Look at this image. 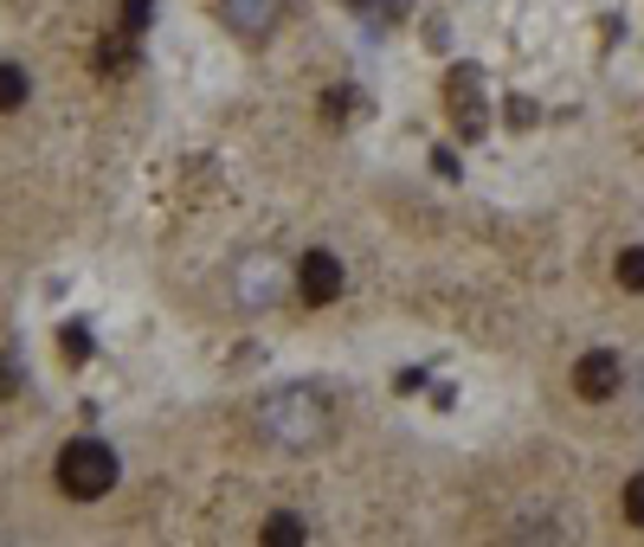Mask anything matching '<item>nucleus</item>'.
<instances>
[{
	"label": "nucleus",
	"instance_id": "obj_2",
	"mask_svg": "<svg viewBox=\"0 0 644 547\" xmlns=\"http://www.w3.org/2000/svg\"><path fill=\"white\" fill-rule=\"evenodd\" d=\"M59 489H65L72 502H104V496L117 489V451H110L104 438H72V445L59 451Z\"/></svg>",
	"mask_w": 644,
	"mask_h": 547
},
{
	"label": "nucleus",
	"instance_id": "obj_1",
	"mask_svg": "<svg viewBox=\"0 0 644 547\" xmlns=\"http://www.w3.org/2000/svg\"><path fill=\"white\" fill-rule=\"evenodd\" d=\"M252 431H258V445L290 451V458L323 451V445L336 438V400H329V387H316V380L271 387V393L252 406Z\"/></svg>",
	"mask_w": 644,
	"mask_h": 547
},
{
	"label": "nucleus",
	"instance_id": "obj_4",
	"mask_svg": "<svg viewBox=\"0 0 644 547\" xmlns=\"http://www.w3.org/2000/svg\"><path fill=\"white\" fill-rule=\"evenodd\" d=\"M219 20H226V33H232V39L265 46V39L284 26V0H219Z\"/></svg>",
	"mask_w": 644,
	"mask_h": 547
},
{
	"label": "nucleus",
	"instance_id": "obj_16",
	"mask_svg": "<svg viewBox=\"0 0 644 547\" xmlns=\"http://www.w3.org/2000/svg\"><path fill=\"white\" fill-rule=\"evenodd\" d=\"M13 393H20V367L0 354V400H13Z\"/></svg>",
	"mask_w": 644,
	"mask_h": 547
},
{
	"label": "nucleus",
	"instance_id": "obj_15",
	"mask_svg": "<svg viewBox=\"0 0 644 547\" xmlns=\"http://www.w3.org/2000/svg\"><path fill=\"white\" fill-rule=\"evenodd\" d=\"M148 13H155V0H123V26H130L136 39L148 33Z\"/></svg>",
	"mask_w": 644,
	"mask_h": 547
},
{
	"label": "nucleus",
	"instance_id": "obj_6",
	"mask_svg": "<svg viewBox=\"0 0 644 547\" xmlns=\"http://www.w3.org/2000/svg\"><path fill=\"white\" fill-rule=\"evenodd\" d=\"M619 380H625V367H619L612 348H593V354L573 361V393H580V400H612Z\"/></svg>",
	"mask_w": 644,
	"mask_h": 547
},
{
	"label": "nucleus",
	"instance_id": "obj_8",
	"mask_svg": "<svg viewBox=\"0 0 644 547\" xmlns=\"http://www.w3.org/2000/svg\"><path fill=\"white\" fill-rule=\"evenodd\" d=\"M136 46H143V39H136L130 26L104 33V39H97V71H104V77H123V71L136 65Z\"/></svg>",
	"mask_w": 644,
	"mask_h": 547
},
{
	"label": "nucleus",
	"instance_id": "obj_9",
	"mask_svg": "<svg viewBox=\"0 0 644 547\" xmlns=\"http://www.w3.org/2000/svg\"><path fill=\"white\" fill-rule=\"evenodd\" d=\"M265 547H303V522H296V515H271V522H265Z\"/></svg>",
	"mask_w": 644,
	"mask_h": 547
},
{
	"label": "nucleus",
	"instance_id": "obj_7",
	"mask_svg": "<svg viewBox=\"0 0 644 547\" xmlns=\"http://www.w3.org/2000/svg\"><path fill=\"white\" fill-rule=\"evenodd\" d=\"M342 258L336 252H309L303 265H296V290H303V303H336L342 296Z\"/></svg>",
	"mask_w": 644,
	"mask_h": 547
},
{
	"label": "nucleus",
	"instance_id": "obj_17",
	"mask_svg": "<svg viewBox=\"0 0 644 547\" xmlns=\"http://www.w3.org/2000/svg\"><path fill=\"white\" fill-rule=\"evenodd\" d=\"M393 387H400V393H420V387H426V374H420V367H406V374H393Z\"/></svg>",
	"mask_w": 644,
	"mask_h": 547
},
{
	"label": "nucleus",
	"instance_id": "obj_13",
	"mask_svg": "<svg viewBox=\"0 0 644 547\" xmlns=\"http://www.w3.org/2000/svg\"><path fill=\"white\" fill-rule=\"evenodd\" d=\"M59 342H65L72 361H90V329H84V323H65V336H59Z\"/></svg>",
	"mask_w": 644,
	"mask_h": 547
},
{
	"label": "nucleus",
	"instance_id": "obj_11",
	"mask_svg": "<svg viewBox=\"0 0 644 547\" xmlns=\"http://www.w3.org/2000/svg\"><path fill=\"white\" fill-rule=\"evenodd\" d=\"M619 283H625L632 296H644V245H632V252H619Z\"/></svg>",
	"mask_w": 644,
	"mask_h": 547
},
{
	"label": "nucleus",
	"instance_id": "obj_10",
	"mask_svg": "<svg viewBox=\"0 0 644 547\" xmlns=\"http://www.w3.org/2000/svg\"><path fill=\"white\" fill-rule=\"evenodd\" d=\"M26 90H33V84H26V71L0 65V110H20V104H26Z\"/></svg>",
	"mask_w": 644,
	"mask_h": 547
},
{
	"label": "nucleus",
	"instance_id": "obj_3",
	"mask_svg": "<svg viewBox=\"0 0 644 547\" xmlns=\"http://www.w3.org/2000/svg\"><path fill=\"white\" fill-rule=\"evenodd\" d=\"M290 290V277L278 258H265V252H252V258H239V271H232V296H239V309H278Z\"/></svg>",
	"mask_w": 644,
	"mask_h": 547
},
{
	"label": "nucleus",
	"instance_id": "obj_18",
	"mask_svg": "<svg viewBox=\"0 0 644 547\" xmlns=\"http://www.w3.org/2000/svg\"><path fill=\"white\" fill-rule=\"evenodd\" d=\"M349 7H355V13H361V7H380V0H349ZM387 13H393V0H387Z\"/></svg>",
	"mask_w": 644,
	"mask_h": 547
},
{
	"label": "nucleus",
	"instance_id": "obj_5",
	"mask_svg": "<svg viewBox=\"0 0 644 547\" xmlns=\"http://www.w3.org/2000/svg\"><path fill=\"white\" fill-rule=\"evenodd\" d=\"M477 90H484V71L477 65H458L451 77H445V110H451V123H458V136L464 142H477L484 136V104H477Z\"/></svg>",
	"mask_w": 644,
	"mask_h": 547
},
{
	"label": "nucleus",
	"instance_id": "obj_12",
	"mask_svg": "<svg viewBox=\"0 0 644 547\" xmlns=\"http://www.w3.org/2000/svg\"><path fill=\"white\" fill-rule=\"evenodd\" d=\"M535 117H542V110H535V97H509V104H502V123H509V130H528Z\"/></svg>",
	"mask_w": 644,
	"mask_h": 547
},
{
	"label": "nucleus",
	"instance_id": "obj_14",
	"mask_svg": "<svg viewBox=\"0 0 644 547\" xmlns=\"http://www.w3.org/2000/svg\"><path fill=\"white\" fill-rule=\"evenodd\" d=\"M625 522H632V528H644V471L625 483Z\"/></svg>",
	"mask_w": 644,
	"mask_h": 547
}]
</instances>
